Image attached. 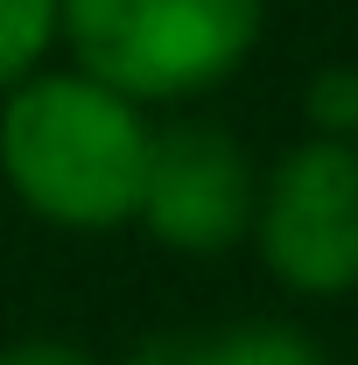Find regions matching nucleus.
<instances>
[{
    "instance_id": "obj_1",
    "label": "nucleus",
    "mask_w": 358,
    "mask_h": 365,
    "mask_svg": "<svg viewBox=\"0 0 358 365\" xmlns=\"http://www.w3.org/2000/svg\"><path fill=\"white\" fill-rule=\"evenodd\" d=\"M155 120L113 85L71 71H29L0 91V176L29 218L56 232H120L134 225L140 169Z\"/></svg>"
},
{
    "instance_id": "obj_2",
    "label": "nucleus",
    "mask_w": 358,
    "mask_h": 365,
    "mask_svg": "<svg viewBox=\"0 0 358 365\" xmlns=\"http://www.w3.org/2000/svg\"><path fill=\"white\" fill-rule=\"evenodd\" d=\"M267 36V0H56L71 63L134 106H190L232 85Z\"/></svg>"
},
{
    "instance_id": "obj_3",
    "label": "nucleus",
    "mask_w": 358,
    "mask_h": 365,
    "mask_svg": "<svg viewBox=\"0 0 358 365\" xmlns=\"http://www.w3.org/2000/svg\"><path fill=\"white\" fill-rule=\"evenodd\" d=\"M246 246L302 302L358 295V148L337 134L288 140L260 169Z\"/></svg>"
},
{
    "instance_id": "obj_4",
    "label": "nucleus",
    "mask_w": 358,
    "mask_h": 365,
    "mask_svg": "<svg viewBox=\"0 0 358 365\" xmlns=\"http://www.w3.org/2000/svg\"><path fill=\"white\" fill-rule=\"evenodd\" d=\"M253 197L260 169L246 155V140L218 120H169L148 140V169H140V204L134 225L190 260H211L246 246L253 232Z\"/></svg>"
},
{
    "instance_id": "obj_5",
    "label": "nucleus",
    "mask_w": 358,
    "mask_h": 365,
    "mask_svg": "<svg viewBox=\"0 0 358 365\" xmlns=\"http://www.w3.org/2000/svg\"><path fill=\"white\" fill-rule=\"evenodd\" d=\"M134 365H337V359L295 323H225V330L148 337Z\"/></svg>"
},
{
    "instance_id": "obj_6",
    "label": "nucleus",
    "mask_w": 358,
    "mask_h": 365,
    "mask_svg": "<svg viewBox=\"0 0 358 365\" xmlns=\"http://www.w3.org/2000/svg\"><path fill=\"white\" fill-rule=\"evenodd\" d=\"M56 49V0H0V91L43 71Z\"/></svg>"
},
{
    "instance_id": "obj_7",
    "label": "nucleus",
    "mask_w": 358,
    "mask_h": 365,
    "mask_svg": "<svg viewBox=\"0 0 358 365\" xmlns=\"http://www.w3.org/2000/svg\"><path fill=\"white\" fill-rule=\"evenodd\" d=\"M302 113H310V134H337L358 148V63H323L302 91Z\"/></svg>"
},
{
    "instance_id": "obj_8",
    "label": "nucleus",
    "mask_w": 358,
    "mask_h": 365,
    "mask_svg": "<svg viewBox=\"0 0 358 365\" xmlns=\"http://www.w3.org/2000/svg\"><path fill=\"white\" fill-rule=\"evenodd\" d=\"M0 365H98V359L71 337H21V344L0 351Z\"/></svg>"
}]
</instances>
